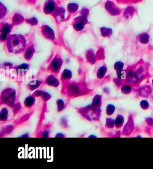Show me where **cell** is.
Listing matches in <instances>:
<instances>
[{
    "label": "cell",
    "mask_w": 153,
    "mask_h": 169,
    "mask_svg": "<svg viewBox=\"0 0 153 169\" xmlns=\"http://www.w3.org/2000/svg\"><path fill=\"white\" fill-rule=\"evenodd\" d=\"M26 40L22 35H12L8 37L6 45L8 51L11 53L19 54L25 48Z\"/></svg>",
    "instance_id": "6da1fadb"
},
{
    "label": "cell",
    "mask_w": 153,
    "mask_h": 169,
    "mask_svg": "<svg viewBox=\"0 0 153 169\" xmlns=\"http://www.w3.org/2000/svg\"><path fill=\"white\" fill-rule=\"evenodd\" d=\"M56 4L54 0H47L45 3L44 11L46 14L51 13L55 8Z\"/></svg>",
    "instance_id": "7a4b0ae2"
},
{
    "label": "cell",
    "mask_w": 153,
    "mask_h": 169,
    "mask_svg": "<svg viewBox=\"0 0 153 169\" xmlns=\"http://www.w3.org/2000/svg\"><path fill=\"white\" fill-rule=\"evenodd\" d=\"M78 6L75 3H70L68 6V10L70 11H72V12H74V11H76L78 9Z\"/></svg>",
    "instance_id": "3957f363"
},
{
    "label": "cell",
    "mask_w": 153,
    "mask_h": 169,
    "mask_svg": "<svg viewBox=\"0 0 153 169\" xmlns=\"http://www.w3.org/2000/svg\"><path fill=\"white\" fill-rule=\"evenodd\" d=\"M149 36L147 34H143L140 38V41L141 43H146L148 41Z\"/></svg>",
    "instance_id": "277c9868"
},
{
    "label": "cell",
    "mask_w": 153,
    "mask_h": 169,
    "mask_svg": "<svg viewBox=\"0 0 153 169\" xmlns=\"http://www.w3.org/2000/svg\"><path fill=\"white\" fill-rule=\"evenodd\" d=\"M6 26L3 27V29H4V32H6V33L9 32L10 30V28L8 26V25H6Z\"/></svg>",
    "instance_id": "5b68a950"
},
{
    "label": "cell",
    "mask_w": 153,
    "mask_h": 169,
    "mask_svg": "<svg viewBox=\"0 0 153 169\" xmlns=\"http://www.w3.org/2000/svg\"><path fill=\"white\" fill-rule=\"evenodd\" d=\"M131 1H134V2H138L139 1H140V0H130Z\"/></svg>",
    "instance_id": "8992f818"
}]
</instances>
